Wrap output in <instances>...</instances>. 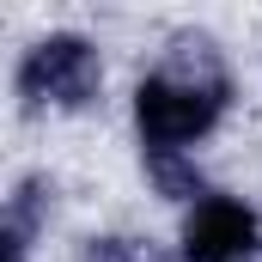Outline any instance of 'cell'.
<instances>
[{
    "label": "cell",
    "mask_w": 262,
    "mask_h": 262,
    "mask_svg": "<svg viewBox=\"0 0 262 262\" xmlns=\"http://www.w3.org/2000/svg\"><path fill=\"white\" fill-rule=\"evenodd\" d=\"M226 104H232V73L213 37H171V55L134 85V128L146 165L189 159V146L220 128Z\"/></svg>",
    "instance_id": "cell-1"
},
{
    "label": "cell",
    "mask_w": 262,
    "mask_h": 262,
    "mask_svg": "<svg viewBox=\"0 0 262 262\" xmlns=\"http://www.w3.org/2000/svg\"><path fill=\"white\" fill-rule=\"evenodd\" d=\"M25 110H79L98 98L104 85V55L92 37L79 31H49L37 37L25 55H18V73H12Z\"/></svg>",
    "instance_id": "cell-2"
},
{
    "label": "cell",
    "mask_w": 262,
    "mask_h": 262,
    "mask_svg": "<svg viewBox=\"0 0 262 262\" xmlns=\"http://www.w3.org/2000/svg\"><path fill=\"white\" fill-rule=\"evenodd\" d=\"M177 256L183 262H256L262 256V213L244 195L207 189V195L183 213Z\"/></svg>",
    "instance_id": "cell-3"
},
{
    "label": "cell",
    "mask_w": 262,
    "mask_h": 262,
    "mask_svg": "<svg viewBox=\"0 0 262 262\" xmlns=\"http://www.w3.org/2000/svg\"><path fill=\"white\" fill-rule=\"evenodd\" d=\"M79 262H159V250L140 238H85Z\"/></svg>",
    "instance_id": "cell-4"
}]
</instances>
